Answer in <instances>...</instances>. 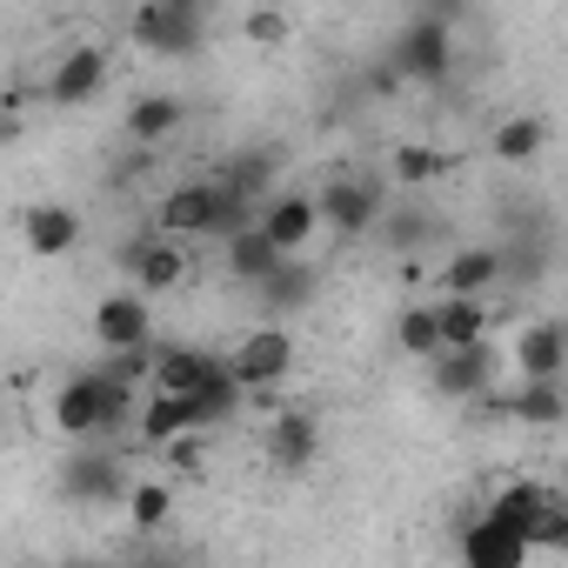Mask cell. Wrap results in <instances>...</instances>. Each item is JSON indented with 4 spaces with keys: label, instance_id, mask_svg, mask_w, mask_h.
Instances as JSON below:
<instances>
[{
    "label": "cell",
    "instance_id": "6da1fadb",
    "mask_svg": "<svg viewBox=\"0 0 568 568\" xmlns=\"http://www.w3.org/2000/svg\"><path fill=\"white\" fill-rule=\"evenodd\" d=\"M455 74V28L448 14H415L388 54V74L382 81H422V88H442Z\"/></svg>",
    "mask_w": 568,
    "mask_h": 568
},
{
    "label": "cell",
    "instance_id": "7a4b0ae2",
    "mask_svg": "<svg viewBox=\"0 0 568 568\" xmlns=\"http://www.w3.org/2000/svg\"><path fill=\"white\" fill-rule=\"evenodd\" d=\"M128 34H134L141 54H168V61H181V54H201V41H207V14L194 8V0H148V8L128 14Z\"/></svg>",
    "mask_w": 568,
    "mask_h": 568
},
{
    "label": "cell",
    "instance_id": "3957f363",
    "mask_svg": "<svg viewBox=\"0 0 568 568\" xmlns=\"http://www.w3.org/2000/svg\"><path fill=\"white\" fill-rule=\"evenodd\" d=\"M315 207H322V227H328L335 241L382 234V214H388V201H382V181H375V174H335V181L315 194Z\"/></svg>",
    "mask_w": 568,
    "mask_h": 568
},
{
    "label": "cell",
    "instance_id": "277c9868",
    "mask_svg": "<svg viewBox=\"0 0 568 568\" xmlns=\"http://www.w3.org/2000/svg\"><path fill=\"white\" fill-rule=\"evenodd\" d=\"M288 368H295V335L274 328V322H261L254 335H241V342L227 348V375H234L247 395H261V402L288 382Z\"/></svg>",
    "mask_w": 568,
    "mask_h": 568
},
{
    "label": "cell",
    "instance_id": "5b68a950",
    "mask_svg": "<svg viewBox=\"0 0 568 568\" xmlns=\"http://www.w3.org/2000/svg\"><path fill=\"white\" fill-rule=\"evenodd\" d=\"M61 495H68V501L114 508V501H128V495H134V475H128V462H121L108 442H88V448H74V455H68V468H61Z\"/></svg>",
    "mask_w": 568,
    "mask_h": 568
},
{
    "label": "cell",
    "instance_id": "8992f818",
    "mask_svg": "<svg viewBox=\"0 0 568 568\" xmlns=\"http://www.w3.org/2000/svg\"><path fill=\"white\" fill-rule=\"evenodd\" d=\"M114 267L134 281L141 295H168V288H181V281H187V247H181V241H168L161 227H141L134 241H121Z\"/></svg>",
    "mask_w": 568,
    "mask_h": 568
},
{
    "label": "cell",
    "instance_id": "52a82bcc",
    "mask_svg": "<svg viewBox=\"0 0 568 568\" xmlns=\"http://www.w3.org/2000/svg\"><path fill=\"white\" fill-rule=\"evenodd\" d=\"M94 342L101 355H134V348H154V308L141 288H114L94 302Z\"/></svg>",
    "mask_w": 568,
    "mask_h": 568
},
{
    "label": "cell",
    "instance_id": "ba28073f",
    "mask_svg": "<svg viewBox=\"0 0 568 568\" xmlns=\"http://www.w3.org/2000/svg\"><path fill=\"white\" fill-rule=\"evenodd\" d=\"M428 382H435L442 402H475L481 408L495 395V348H448V355L428 362Z\"/></svg>",
    "mask_w": 568,
    "mask_h": 568
},
{
    "label": "cell",
    "instance_id": "9c48e42d",
    "mask_svg": "<svg viewBox=\"0 0 568 568\" xmlns=\"http://www.w3.org/2000/svg\"><path fill=\"white\" fill-rule=\"evenodd\" d=\"M214 214H221V181H181L161 194L154 227L168 241H187V234H214Z\"/></svg>",
    "mask_w": 568,
    "mask_h": 568
},
{
    "label": "cell",
    "instance_id": "30bf717a",
    "mask_svg": "<svg viewBox=\"0 0 568 568\" xmlns=\"http://www.w3.org/2000/svg\"><path fill=\"white\" fill-rule=\"evenodd\" d=\"M315 295H322V267L302 254V261H281L261 288H254V302H261V315L281 328L288 315H302V308H315Z\"/></svg>",
    "mask_w": 568,
    "mask_h": 568
},
{
    "label": "cell",
    "instance_id": "8fae6325",
    "mask_svg": "<svg viewBox=\"0 0 568 568\" xmlns=\"http://www.w3.org/2000/svg\"><path fill=\"white\" fill-rule=\"evenodd\" d=\"M108 88V48H68L54 68H48V108H88L94 94Z\"/></svg>",
    "mask_w": 568,
    "mask_h": 568
},
{
    "label": "cell",
    "instance_id": "7c38bea8",
    "mask_svg": "<svg viewBox=\"0 0 568 568\" xmlns=\"http://www.w3.org/2000/svg\"><path fill=\"white\" fill-rule=\"evenodd\" d=\"M261 234L281 247V254H288V261H302L308 254V241L322 234V207H315V194H274L267 207H261Z\"/></svg>",
    "mask_w": 568,
    "mask_h": 568
},
{
    "label": "cell",
    "instance_id": "4fadbf2b",
    "mask_svg": "<svg viewBox=\"0 0 568 568\" xmlns=\"http://www.w3.org/2000/svg\"><path fill=\"white\" fill-rule=\"evenodd\" d=\"M481 415H501L515 428H561L568 422V388L561 382H521L515 395H488Z\"/></svg>",
    "mask_w": 568,
    "mask_h": 568
},
{
    "label": "cell",
    "instance_id": "5bb4252c",
    "mask_svg": "<svg viewBox=\"0 0 568 568\" xmlns=\"http://www.w3.org/2000/svg\"><path fill=\"white\" fill-rule=\"evenodd\" d=\"M21 241H28V254H41V261L74 254V247H81V207H68V201H34V207L21 214Z\"/></svg>",
    "mask_w": 568,
    "mask_h": 568
},
{
    "label": "cell",
    "instance_id": "9a60e30c",
    "mask_svg": "<svg viewBox=\"0 0 568 568\" xmlns=\"http://www.w3.org/2000/svg\"><path fill=\"white\" fill-rule=\"evenodd\" d=\"M515 368H521V382H561L568 375V322H528L521 335H515Z\"/></svg>",
    "mask_w": 568,
    "mask_h": 568
},
{
    "label": "cell",
    "instance_id": "2e32d148",
    "mask_svg": "<svg viewBox=\"0 0 568 568\" xmlns=\"http://www.w3.org/2000/svg\"><path fill=\"white\" fill-rule=\"evenodd\" d=\"M261 442H267V462H274V468H288V475H302V468H315V462H322V422H315V415H302V408L274 415Z\"/></svg>",
    "mask_w": 568,
    "mask_h": 568
},
{
    "label": "cell",
    "instance_id": "e0dca14e",
    "mask_svg": "<svg viewBox=\"0 0 568 568\" xmlns=\"http://www.w3.org/2000/svg\"><path fill=\"white\" fill-rule=\"evenodd\" d=\"M488 288H501V247L481 241V247H455L442 261V295H462V302H488Z\"/></svg>",
    "mask_w": 568,
    "mask_h": 568
},
{
    "label": "cell",
    "instance_id": "ac0fdd59",
    "mask_svg": "<svg viewBox=\"0 0 568 568\" xmlns=\"http://www.w3.org/2000/svg\"><path fill=\"white\" fill-rule=\"evenodd\" d=\"M214 375H221V355H207V348H187V342L154 348V388L161 395H201Z\"/></svg>",
    "mask_w": 568,
    "mask_h": 568
},
{
    "label": "cell",
    "instance_id": "d6986e66",
    "mask_svg": "<svg viewBox=\"0 0 568 568\" xmlns=\"http://www.w3.org/2000/svg\"><path fill=\"white\" fill-rule=\"evenodd\" d=\"M541 508H548V481H501L495 495H488V521H501L515 541H528L535 548V528H541Z\"/></svg>",
    "mask_w": 568,
    "mask_h": 568
},
{
    "label": "cell",
    "instance_id": "ffe728a7",
    "mask_svg": "<svg viewBox=\"0 0 568 568\" xmlns=\"http://www.w3.org/2000/svg\"><path fill=\"white\" fill-rule=\"evenodd\" d=\"M455 555H462V568H521L535 548L528 541H515L501 521H488V515H475L468 528H462V541H455Z\"/></svg>",
    "mask_w": 568,
    "mask_h": 568
},
{
    "label": "cell",
    "instance_id": "44dd1931",
    "mask_svg": "<svg viewBox=\"0 0 568 568\" xmlns=\"http://www.w3.org/2000/svg\"><path fill=\"white\" fill-rule=\"evenodd\" d=\"M134 435H141L148 448H161V455H168L174 442L201 435V415H194V402H187V395H161V388H154V395L141 402V428H134Z\"/></svg>",
    "mask_w": 568,
    "mask_h": 568
},
{
    "label": "cell",
    "instance_id": "7402d4cb",
    "mask_svg": "<svg viewBox=\"0 0 568 568\" xmlns=\"http://www.w3.org/2000/svg\"><path fill=\"white\" fill-rule=\"evenodd\" d=\"M274 174H281V148H241L214 181H221L227 194H241V201L267 207V201H274V194H267V187H274Z\"/></svg>",
    "mask_w": 568,
    "mask_h": 568
},
{
    "label": "cell",
    "instance_id": "603a6c76",
    "mask_svg": "<svg viewBox=\"0 0 568 568\" xmlns=\"http://www.w3.org/2000/svg\"><path fill=\"white\" fill-rule=\"evenodd\" d=\"M281 261H288V254H281L261 227H247V234H234V241L221 247V267H227V281H241V288H261Z\"/></svg>",
    "mask_w": 568,
    "mask_h": 568
},
{
    "label": "cell",
    "instance_id": "cb8c5ba5",
    "mask_svg": "<svg viewBox=\"0 0 568 568\" xmlns=\"http://www.w3.org/2000/svg\"><path fill=\"white\" fill-rule=\"evenodd\" d=\"M181 121H187L181 94H141V101L128 108V141H134V148H161Z\"/></svg>",
    "mask_w": 568,
    "mask_h": 568
},
{
    "label": "cell",
    "instance_id": "d4e9b609",
    "mask_svg": "<svg viewBox=\"0 0 568 568\" xmlns=\"http://www.w3.org/2000/svg\"><path fill=\"white\" fill-rule=\"evenodd\" d=\"M382 241H388L395 254H422L428 241H442V214H435V207H415V201H408V207H388V214H382Z\"/></svg>",
    "mask_w": 568,
    "mask_h": 568
},
{
    "label": "cell",
    "instance_id": "484cf974",
    "mask_svg": "<svg viewBox=\"0 0 568 568\" xmlns=\"http://www.w3.org/2000/svg\"><path fill=\"white\" fill-rule=\"evenodd\" d=\"M435 322H442V342H448V348H488V302L442 295V302H435Z\"/></svg>",
    "mask_w": 568,
    "mask_h": 568
},
{
    "label": "cell",
    "instance_id": "4316f807",
    "mask_svg": "<svg viewBox=\"0 0 568 568\" xmlns=\"http://www.w3.org/2000/svg\"><path fill=\"white\" fill-rule=\"evenodd\" d=\"M488 148H495V161L528 168V161L548 148V121H541V114H508V121L495 128V141H488Z\"/></svg>",
    "mask_w": 568,
    "mask_h": 568
},
{
    "label": "cell",
    "instance_id": "83f0119b",
    "mask_svg": "<svg viewBox=\"0 0 568 568\" xmlns=\"http://www.w3.org/2000/svg\"><path fill=\"white\" fill-rule=\"evenodd\" d=\"M395 342H402V355H415V362H435V355H448V342H442V322H435V302H415V308H402V315H395Z\"/></svg>",
    "mask_w": 568,
    "mask_h": 568
},
{
    "label": "cell",
    "instance_id": "f1b7e54d",
    "mask_svg": "<svg viewBox=\"0 0 568 568\" xmlns=\"http://www.w3.org/2000/svg\"><path fill=\"white\" fill-rule=\"evenodd\" d=\"M187 402H194V415H201V435H214L221 422H234V415H241L247 388H241V382L227 375V355H221V375H214V382H207L201 395H187Z\"/></svg>",
    "mask_w": 568,
    "mask_h": 568
},
{
    "label": "cell",
    "instance_id": "f546056e",
    "mask_svg": "<svg viewBox=\"0 0 568 568\" xmlns=\"http://www.w3.org/2000/svg\"><path fill=\"white\" fill-rule=\"evenodd\" d=\"M388 174H395L402 187H428V181H442V174H448V154H442V148H428V141H402Z\"/></svg>",
    "mask_w": 568,
    "mask_h": 568
},
{
    "label": "cell",
    "instance_id": "4dcf8cb0",
    "mask_svg": "<svg viewBox=\"0 0 568 568\" xmlns=\"http://www.w3.org/2000/svg\"><path fill=\"white\" fill-rule=\"evenodd\" d=\"M168 515H174V488H168V481H134V495H128V521H134V535H161Z\"/></svg>",
    "mask_w": 568,
    "mask_h": 568
},
{
    "label": "cell",
    "instance_id": "1f68e13d",
    "mask_svg": "<svg viewBox=\"0 0 568 568\" xmlns=\"http://www.w3.org/2000/svg\"><path fill=\"white\" fill-rule=\"evenodd\" d=\"M495 247H501V281H515V288H528V281L548 274V247H541L535 234H521V241H495Z\"/></svg>",
    "mask_w": 568,
    "mask_h": 568
},
{
    "label": "cell",
    "instance_id": "d6a6232c",
    "mask_svg": "<svg viewBox=\"0 0 568 568\" xmlns=\"http://www.w3.org/2000/svg\"><path fill=\"white\" fill-rule=\"evenodd\" d=\"M535 555H568V495L548 481V508H541V528H535Z\"/></svg>",
    "mask_w": 568,
    "mask_h": 568
},
{
    "label": "cell",
    "instance_id": "836d02e7",
    "mask_svg": "<svg viewBox=\"0 0 568 568\" xmlns=\"http://www.w3.org/2000/svg\"><path fill=\"white\" fill-rule=\"evenodd\" d=\"M154 348H161V342H154ZM154 348H134V355H108L94 375H108L114 388H134V395H141V382H154Z\"/></svg>",
    "mask_w": 568,
    "mask_h": 568
},
{
    "label": "cell",
    "instance_id": "e575fe53",
    "mask_svg": "<svg viewBox=\"0 0 568 568\" xmlns=\"http://www.w3.org/2000/svg\"><path fill=\"white\" fill-rule=\"evenodd\" d=\"M241 28H247V41H261V48H267V41H281V34H288V14H274V8H254Z\"/></svg>",
    "mask_w": 568,
    "mask_h": 568
},
{
    "label": "cell",
    "instance_id": "d590c367",
    "mask_svg": "<svg viewBox=\"0 0 568 568\" xmlns=\"http://www.w3.org/2000/svg\"><path fill=\"white\" fill-rule=\"evenodd\" d=\"M68 568H108V561H68Z\"/></svg>",
    "mask_w": 568,
    "mask_h": 568
},
{
    "label": "cell",
    "instance_id": "8d00e7d4",
    "mask_svg": "<svg viewBox=\"0 0 568 568\" xmlns=\"http://www.w3.org/2000/svg\"><path fill=\"white\" fill-rule=\"evenodd\" d=\"M14 568H28V561H14Z\"/></svg>",
    "mask_w": 568,
    "mask_h": 568
}]
</instances>
